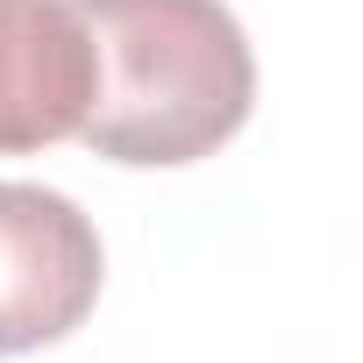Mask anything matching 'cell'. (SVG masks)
Segmentation results:
<instances>
[{
    "label": "cell",
    "instance_id": "1",
    "mask_svg": "<svg viewBox=\"0 0 363 363\" xmlns=\"http://www.w3.org/2000/svg\"><path fill=\"white\" fill-rule=\"evenodd\" d=\"M93 36L79 143L107 164L171 171L214 157L257 107V57L221 0H72Z\"/></svg>",
    "mask_w": 363,
    "mask_h": 363
},
{
    "label": "cell",
    "instance_id": "2",
    "mask_svg": "<svg viewBox=\"0 0 363 363\" xmlns=\"http://www.w3.org/2000/svg\"><path fill=\"white\" fill-rule=\"evenodd\" d=\"M107 257L79 200L0 178V356L65 342L100 299Z\"/></svg>",
    "mask_w": 363,
    "mask_h": 363
},
{
    "label": "cell",
    "instance_id": "3",
    "mask_svg": "<svg viewBox=\"0 0 363 363\" xmlns=\"http://www.w3.org/2000/svg\"><path fill=\"white\" fill-rule=\"evenodd\" d=\"M93 107V36L72 0H0V157L79 135Z\"/></svg>",
    "mask_w": 363,
    "mask_h": 363
}]
</instances>
